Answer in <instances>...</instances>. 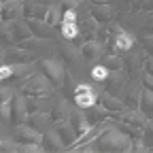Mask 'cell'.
I'll use <instances>...</instances> for the list:
<instances>
[{
  "label": "cell",
  "mask_w": 153,
  "mask_h": 153,
  "mask_svg": "<svg viewBox=\"0 0 153 153\" xmlns=\"http://www.w3.org/2000/svg\"><path fill=\"white\" fill-rule=\"evenodd\" d=\"M102 100H104V106H106V108H121V102H119L117 98H113L108 91L102 96Z\"/></svg>",
  "instance_id": "e0dca14e"
},
{
  "label": "cell",
  "mask_w": 153,
  "mask_h": 153,
  "mask_svg": "<svg viewBox=\"0 0 153 153\" xmlns=\"http://www.w3.org/2000/svg\"><path fill=\"white\" fill-rule=\"evenodd\" d=\"M62 22H64V24H74V22H76V13H74V9H68V11L62 15Z\"/></svg>",
  "instance_id": "ac0fdd59"
},
{
  "label": "cell",
  "mask_w": 153,
  "mask_h": 153,
  "mask_svg": "<svg viewBox=\"0 0 153 153\" xmlns=\"http://www.w3.org/2000/svg\"><path fill=\"white\" fill-rule=\"evenodd\" d=\"M43 66H45L47 74L51 76L55 83H62V79H64V66H62V62H57V60H45Z\"/></svg>",
  "instance_id": "5b68a950"
},
{
  "label": "cell",
  "mask_w": 153,
  "mask_h": 153,
  "mask_svg": "<svg viewBox=\"0 0 153 153\" xmlns=\"http://www.w3.org/2000/svg\"><path fill=\"white\" fill-rule=\"evenodd\" d=\"M132 36L128 34V32H119V36H117V49H121V51H128L130 47H132Z\"/></svg>",
  "instance_id": "7c38bea8"
},
{
  "label": "cell",
  "mask_w": 153,
  "mask_h": 153,
  "mask_svg": "<svg viewBox=\"0 0 153 153\" xmlns=\"http://www.w3.org/2000/svg\"><path fill=\"white\" fill-rule=\"evenodd\" d=\"M2 119H11V100H2Z\"/></svg>",
  "instance_id": "d6986e66"
},
{
  "label": "cell",
  "mask_w": 153,
  "mask_h": 153,
  "mask_svg": "<svg viewBox=\"0 0 153 153\" xmlns=\"http://www.w3.org/2000/svg\"><path fill=\"white\" fill-rule=\"evenodd\" d=\"M94 2H104V0H94Z\"/></svg>",
  "instance_id": "cb8c5ba5"
},
{
  "label": "cell",
  "mask_w": 153,
  "mask_h": 153,
  "mask_svg": "<svg viewBox=\"0 0 153 153\" xmlns=\"http://www.w3.org/2000/svg\"><path fill=\"white\" fill-rule=\"evenodd\" d=\"M22 0H2V15L4 19H19L22 17Z\"/></svg>",
  "instance_id": "277c9868"
},
{
  "label": "cell",
  "mask_w": 153,
  "mask_h": 153,
  "mask_svg": "<svg viewBox=\"0 0 153 153\" xmlns=\"http://www.w3.org/2000/svg\"><path fill=\"white\" fill-rule=\"evenodd\" d=\"M108 74H111V70H108L106 64H98V66L91 68V76H94L96 81H104V79H108Z\"/></svg>",
  "instance_id": "8fae6325"
},
{
  "label": "cell",
  "mask_w": 153,
  "mask_h": 153,
  "mask_svg": "<svg viewBox=\"0 0 153 153\" xmlns=\"http://www.w3.org/2000/svg\"><path fill=\"white\" fill-rule=\"evenodd\" d=\"M94 15H98L100 19H108V17L113 15V9L106 7V4H102V7H94Z\"/></svg>",
  "instance_id": "2e32d148"
},
{
  "label": "cell",
  "mask_w": 153,
  "mask_h": 153,
  "mask_svg": "<svg viewBox=\"0 0 153 153\" xmlns=\"http://www.w3.org/2000/svg\"><path fill=\"white\" fill-rule=\"evenodd\" d=\"M62 34H64V38L72 41V38H76L79 30H76V26H74V24H64V26H62Z\"/></svg>",
  "instance_id": "9a60e30c"
},
{
  "label": "cell",
  "mask_w": 153,
  "mask_h": 153,
  "mask_svg": "<svg viewBox=\"0 0 153 153\" xmlns=\"http://www.w3.org/2000/svg\"><path fill=\"white\" fill-rule=\"evenodd\" d=\"M104 51V45L98 43V41H89L83 45V57L85 60H96V57H100Z\"/></svg>",
  "instance_id": "52a82bcc"
},
{
  "label": "cell",
  "mask_w": 153,
  "mask_h": 153,
  "mask_svg": "<svg viewBox=\"0 0 153 153\" xmlns=\"http://www.w3.org/2000/svg\"><path fill=\"white\" fill-rule=\"evenodd\" d=\"M15 134H17V136H22L24 140H28V143H43L41 132H38L34 126H19L15 130Z\"/></svg>",
  "instance_id": "8992f818"
},
{
  "label": "cell",
  "mask_w": 153,
  "mask_h": 153,
  "mask_svg": "<svg viewBox=\"0 0 153 153\" xmlns=\"http://www.w3.org/2000/svg\"><path fill=\"white\" fill-rule=\"evenodd\" d=\"M100 145H102V149H123V151L130 149V140L123 136V134H119V132L104 134V138L100 140Z\"/></svg>",
  "instance_id": "7a4b0ae2"
},
{
  "label": "cell",
  "mask_w": 153,
  "mask_h": 153,
  "mask_svg": "<svg viewBox=\"0 0 153 153\" xmlns=\"http://www.w3.org/2000/svg\"><path fill=\"white\" fill-rule=\"evenodd\" d=\"M72 126H76V132H87L89 130V123H87V117L83 113H74L72 115Z\"/></svg>",
  "instance_id": "30bf717a"
},
{
  "label": "cell",
  "mask_w": 153,
  "mask_h": 153,
  "mask_svg": "<svg viewBox=\"0 0 153 153\" xmlns=\"http://www.w3.org/2000/svg\"><path fill=\"white\" fill-rule=\"evenodd\" d=\"M11 74H13V66L4 64V66H2V70H0V76H2V79H9Z\"/></svg>",
  "instance_id": "ffe728a7"
},
{
  "label": "cell",
  "mask_w": 153,
  "mask_h": 153,
  "mask_svg": "<svg viewBox=\"0 0 153 153\" xmlns=\"http://www.w3.org/2000/svg\"><path fill=\"white\" fill-rule=\"evenodd\" d=\"M45 22L49 26H55L57 22H60V9H57V7H49L47 9V15H45Z\"/></svg>",
  "instance_id": "4fadbf2b"
},
{
  "label": "cell",
  "mask_w": 153,
  "mask_h": 153,
  "mask_svg": "<svg viewBox=\"0 0 153 153\" xmlns=\"http://www.w3.org/2000/svg\"><path fill=\"white\" fill-rule=\"evenodd\" d=\"M24 89L30 91V94H49V91H51V85H49V81L45 79V76L34 74L32 79L24 85Z\"/></svg>",
  "instance_id": "3957f363"
},
{
  "label": "cell",
  "mask_w": 153,
  "mask_h": 153,
  "mask_svg": "<svg viewBox=\"0 0 153 153\" xmlns=\"http://www.w3.org/2000/svg\"><path fill=\"white\" fill-rule=\"evenodd\" d=\"M147 83H151V87H153V76L151 74H147Z\"/></svg>",
  "instance_id": "603a6c76"
},
{
  "label": "cell",
  "mask_w": 153,
  "mask_h": 153,
  "mask_svg": "<svg viewBox=\"0 0 153 153\" xmlns=\"http://www.w3.org/2000/svg\"><path fill=\"white\" fill-rule=\"evenodd\" d=\"M64 2H66V7H68V9H74L76 4H79V0H64Z\"/></svg>",
  "instance_id": "7402d4cb"
},
{
  "label": "cell",
  "mask_w": 153,
  "mask_h": 153,
  "mask_svg": "<svg viewBox=\"0 0 153 153\" xmlns=\"http://www.w3.org/2000/svg\"><path fill=\"white\" fill-rule=\"evenodd\" d=\"M96 100H98V94L91 89V85H87V83L76 85V89H74V102H76L79 108H91L96 104Z\"/></svg>",
  "instance_id": "6da1fadb"
},
{
  "label": "cell",
  "mask_w": 153,
  "mask_h": 153,
  "mask_svg": "<svg viewBox=\"0 0 153 153\" xmlns=\"http://www.w3.org/2000/svg\"><path fill=\"white\" fill-rule=\"evenodd\" d=\"M143 111L147 113V117H151L153 115V94L151 91H145V96H143Z\"/></svg>",
  "instance_id": "5bb4252c"
},
{
  "label": "cell",
  "mask_w": 153,
  "mask_h": 153,
  "mask_svg": "<svg viewBox=\"0 0 153 153\" xmlns=\"http://www.w3.org/2000/svg\"><path fill=\"white\" fill-rule=\"evenodd\" d=\"M55 132L60 134V138L64 140V145H68V143L72 140V136H74V130H72V126H70V123H66V121L57 126V128H55Z\"/></svg>",
  "instance_id": "9c48e42d"
},
{
  "label": "cell",
  "mask_w": 153,
  "mask_h": 153,
  "mask_svg": "<svg viewBox=\"0 0 153 153\" xmlns=\"http://www.w3.org/2000/svg\"><path fill=\"white\" fill-rule=\"evenodd\" d=\"M30 26H32V30H34L36 36H49V30L53 28V26H49L47 22H38V17H36V19L30 17Z\"/></svg>",
  "instance_id": "ba28073f"
},
{
  "label": "cell",
  "mask_w": 153,
  "mask_h": 153,
  "mask_svg": "<svg viewBox=\"0 0 153 153\" xmlns=\"http://www.w3.org/2000/svg\"><path fill=\"white\" fill-rule=\"evenodd\" d=\"M11 96H13V91H11L9 87H4V89H2V100H11Z\"/></svg>",
  "instance_id": "44dd1931"
}]
</instances>
